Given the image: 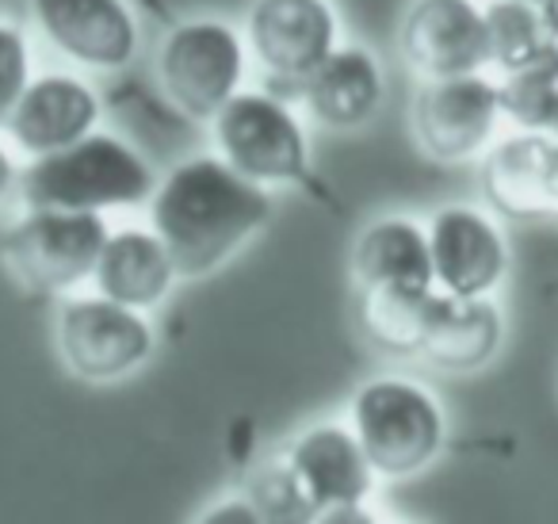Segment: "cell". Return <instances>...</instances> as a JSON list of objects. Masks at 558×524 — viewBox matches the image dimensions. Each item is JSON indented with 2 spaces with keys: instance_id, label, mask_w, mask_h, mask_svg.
<instances>
[{
  "instance_id": "6da1fadb",
  "label": "cell",
  "mask_w": 558,
  "mask_h": 524,
  "mask_svg": "<svg viewBox=\"0 0 558 524\" xmlns=\"http://www.w3.org/2000/svg\"><path fill=\"white\" fill-rule=\"evenodd\" d=\"M268 218V188L238 177L218 154L172 165L149 195V230L187 279L222 269Z\"/></svg>"
},
{
  "instance_id": "7a4b0ae2",
  "label": "cell",
  "mask_w": 558,
  "mask_h": 524,
  "mask_svg": "<svg viewBox=\"0 0 558 524\" xmlns=\"http://www.w3.org/2000/svg\"><path fill=\"white\" fill-rule=\"evenodd\" d=\"M157 192V172L138 150L119 134L93 131L70 150L35 157L20 172V195L27 207L88 211L138 207Z\"/></svg>"
},
{
  "instance_id": "3957f363",
  "label": "cell",
  "mask_w": 558,
  "mask_h": 524,
  "mask_svg": "<svg viewBox=\"0 0 558 524\" xmlns=\"http://www.w3.org/2000/svg\"><path fill=\"white\" fill-rule=\"evenodd\" d=\"M349 429L383 478H410L425 471L448 440L440 398L405 376L367 379L349 402Z\"/></svg>"
},
{
  "instance_id": "277c9868",
  "label": "cell",
  "mask_w": 558,
  "mask_h": 524,
  "mask_svg": "<svg viewBox=\"0 0 558 524\" xmlns=\"http://www.w3.org/2000/svg\"><path fill=\"white\" fill-rule=\"evenodd\" d=\"M210 139L218 157L238 177L260 188L303 184L311 172V142H306L303 119L291 111L288 100L271 93L241 88L210 119Z\"/></svg>"
},
{
  "instance_id": "5b68a950",
  "label": "cell",
  "mask_w": 558,
  "mask_h": 524,
  "mask_svg": "<svg viewBox=\"0 0 558 524\" xmlns=\"http://www.w3.org/2000/svg\"><path fill=\"white\" fill-rule=\"evenodd\" d=\"M108 238L111 226L104 223V215L27 207L4 234L0 257L24 287L62 295L93 279Z\"/></svg>"
},
{
  "instance_id": "8992f818",
  "label": "cell",
  "mask_w": 558,
  "mask_h": 524,
  "mask_svg": "<svg viewBox=\"0 0 558 524\" xmlns=\"http://www.w3.org/2000/svg\"><path fill=\"white\" fill-rule=\"evenodd\" d=\"M165 96L192 119H215L245 81V35L215 16L177 24L157 50Z\"/></svg>"
},
{
  "instance_id": "52a82bcc",
  "label": "cell",
  "mask_w": 558,
  "mask_h": 524,
  "mask_svg": "<svg viewBox=\"0 0 558 524\" xmlns=\"http://www.w3.org/2000/svg\"><path fill=\"white\" fill-rule=\"evenodd\" d=\"M54 341L65 368L85 383H116L134 376L157 348L149 318L104 295L65 299L58 310Z\"/></svg>"
},
{
  "instance_id": "ba28073f",
  "label": "cell",
  "mask_w": 558,
  "mask_h": 524,
  "mask_svg": "<svg viewBox=\"0 0 558 524\" xmlns=\"http://www.w3.org/2000/svg\"><path fill=\"white\" fill-rule=\"evenodd\" d=\"M433 284L451 299H489L509 276V241L494 215L471 203H448L425 226Z\"/></svg>"
},
{
  "instance_id": "9c48e42d",
  "label": "cell",
  "mask_w": 558,
  "mask_h": 524,
  "mask_svg": "<svg viewBox=\"0 0 558 524\" xmlns=\"http://www.w3.org/2000/svg\"><path fill=\"white\" fill-rule=\"evenodd\" d=\"M501 123V96L497 81L471 78L425 81L413 100V134L421 150L436 162H471L494 146V131Z\"/></svg>"
},
{
  "instance_id": "30bf717a",
  "label": "cell",
  "mask_w": 558,
  "mask_h": 524,
  "mask_svg": "<svg viewBox=\"0 0 558 524\" xmlns=\"http://www.w3.org/2000/svg\"><path fill=\"white\" fill-rule=\"evenodd\" d=\"M398 47L425 81L471 78L489 66L486 12L478 0H413Z\"/></svg>"
},
{
  "instance_id": "8fae6325",
  "label": "cell",
  "mask_w": 558,
  "mask_h": 524,
  "mask_svg": "<svg viewBox=\"0 0 558 524\" xmlns=\"http://www.w3.org/2000/svg\"><path fill=\"white\" fill-rule=\"evenodd\" d=\"M248 50L271 78L303 85L337 50L333 0H253Z\"/></svg>"
},
{
  "instance_id": "7c38bea8",
  "label": "cell",
  "mask_w": 558,
  "mask_h": 524,
  "mask_svg": "<svg viewBox=\"0 0 558 524\" xmlns=\"http://www.w3.org/2000/svg\"><path fill=\"white\" fill-rule=\"evenodd\" d=\"M32 12L50 47L85 70L116 73L138 55V16L126 0H32Z\"/></svg>"
},
{
  "instance_id": "4fadbf2b",
  "label": "cell",
  "mask_w": 558,
  "mask_h": 524,
  "mask_svg": "<svg viewBox=\"0 0 558 524\" xmlns=\"http://www.w3.org/2000/svg\"><path fill=\"white\" fill-rule=\"evenodd\" d=\"M478 184L486 203L517 223H558V142L517 131L482 154Z\"/></svg>"
},
{
  "instance_id": "5bb4252c",
  "label": "cell",
  "mask_w": 558,
  "mask_h": 524,
  "mask_svg": "<svg viewBox=\"0 0 558 524\" xmlns=\"http://www.w3.org/2000/svg\"><path fill=\"white\" fill-rule=\"evenodd\" d=\"M283 467L291 471L314 513L337 505H367L375 478H379L356 432L341 421H318L299 432L283 452Z\"/></svg>"
},
{
  "instance_id": "9a60e30c",
  "label": "cell",
  "mask_w": 558,
  "mask_h": 524,
  "mask_svg": "<svg viewBox=\"0 0 558 524\" xmlns=\"http://www.w3.org/2000/svg\"><path fill=\"white\" fill-rule=\"evenodd\" d=\"M96 123H100V96L88 81H81L77 73H43L24 88L4 131L12 146L35 162L88 139Z\"/></svg>"
},
{
  "instance_id": "2e32d148",
  "label": "cell",
  "mask_w": 558,
  "mask_h": 524,
  "mask_svg": "<svg viewBox=\"0 0 558 524\" xmlns=\"http://www.w3.org/2000/svg\"><path fill=\"white\" fill-rule=\"evenodd\" d=\"M387 96L379 58L367 47H337L311 78L303 81V100L311 116L329 131H356L372 123Z\"/></svg>"
},
{
  "instance_id": "e0dca14e",
  "label": "cell",
  "mask_w": 558,
  "mask_h": 524,
  "mask_svg": "<svg viewBox=\"0 0 558 524\" xmlns=\"http://www.w3.org/2000/svg\"><path fill=\"white\" fill-rule=\"evenodd\" d=\"M352 276L360 291H436L425 226L405 215L375 218L352 249Z\"/></svg>"
},
{
  "instance_id": "ac0fdd59",
  "label": "cell",
  "mask_w": 558,
  "mask_h": 524,
  "mask_svg": "<svg viewBox=\"0 0 558 524\" xmlns=\"http://www.w3.org/2000/svg\"><path fill=\"white\" fill-rule=\"evenodd\" d=\"M177 264H172L165 241L146 226H123L111 230L100 261H96L93 284L96 295L131 310H149L165 302V295L177 284Z\"/></svg>"
},
{
  "instance_id": "d6986e66",
  "label": "cell",
  "mask_w": 558,
  "mask_h": 524,
  "mask_svg": "<svg viewBox=\"0 0 558 524\" xmlns=\"http://www.w3.org/2000/svg\"><path fill=\"white\" fill-rule=\"evenodd\" d=\"M505 341V318L494 299H451L436 291L433 325H428L421 360L440 371H466L486 368Z\"/></svg>"
},
{
  "instance_id": "ffe728a7",
  "label": "cell",
  "mask_w": 558,
  "mask_h": 524,
  "mask_svg": "<svg viewBox=\"0 0 558 524\" xmlns=\"http://www.w3.org/2000/svg\"><path fill=\"white\" fill-rule=\"evenodd\" d=\"M433 310L436 291H360L364 337L390 356H421Z\"/></svg>"
},
{
  "instance_id": "44dd1931",
  "label": "cell",
  "mask_w": 558,
  "mask_h": 524,
  "mask_svg": "<svg viewBox=\"0 0 558 524\" xmlns=\"http://www.w3.org/2000/svg\"><path fill=\"white\" fill-rule=\"evenodd\" d=\"M486 39H489V66L497 73H517L524 66L539 62L550 47L555 35L543 24V12L524 0H489L486 9Z\"/></svg>"
},
{
  "instance_id": "7402d4cb",
  "label": "cell",
  "mask_w": 558,
  "mask_h": 524,
  "mask_svg": "<svg viewBox=\"0 0 558 524\" xmlns=\"http://www.w3.org/2000/svg\"><path fill=\"white\" fill-rule=\"evenodd\" d=\"M497 96H501V116L512 119L517 131L547 134L550 119L558 111V43L539 62L524 66L517 73H505L497 81Z\"/></svg>"
},
{
  "instance_id": "603a6c76",
  "label": "cell",
  "mask_w": 558,
  "mask_h": 524,
  "mask_svg": "<svg viewBox=\"0 0 558 524\" xmlns=\"http://www.w3.org/2000/svg\"><path fill=\"white\" fill-rule=\"evenodd\" d=\"M32 85V47L16 24L0 20V131L9 123L12 108Z\"/></svg>"
},
{
  "instance_id": "cb8c5ba5",
  "label": "cell",
  "mask_w": 558,
  "mask_h": 524,
  "mask_svg": "<svg viewBox=\"0 0 558 524\" xmlns=\"http://www.w3.org/2000/svg\"><path fill=\"white\" fill-rule=\"evenodd\" d=\"M195 524H264V516L248 501V493H230V498H218L215 505L203 509Z\"/></svg>"
},
{
  "instance_id": "d4e9b609",
  "label": "cell",
  "mask_w": 558,
  "mask_h": 524,
  "mask_svg": "<svg viewBox=\"0 0 558 524\" xmlns=\"http://www.w3.org/2000/svg\"><path fill=\"white\" fill-rule=\"evenodd\" d=\"M314 524H379V516L367 505H337V509L314 513Z\"/></svg>"
},
{
  "instance_id": "484cf974",
  "label": "cell",
  "mask_w": 558,
  "mask_h": 524,
  "mask_svg": "<svg viewBox=\"0 0 558 524\" xmlns=\"http://www.w3.org/2000/svg\"><path fill=\"white\" fill-rule=\"evenodd\" d=\"M16 184H20V169H16V162H12L9 150L0 146V203H4V195H9Z\"/></svg>"
},
{
  "instance_id": "4316f807",
  "label": "cell",
  "mask_w": 558,
  "mask_h": 524,
  "mask_svg": "<svg viewBox=\"0 0 558 524\" xmlns=\"http://www.w3.org/2000/svg\"><path fill=\"white\" fill-rule=\"evenodd\" d=\"M543 24H547V32L558 39V0H543Z\"/></svg>"
},
{
  "instance_id": "83f0119b",
  "label": "cell",
  "mask_w": 558,
  "mask_h": 524,
  "mask_svg": "<svg viewBox=\"0 0 558 524\" xmlns=\"http://www.w3.org/2000/svg\"><path fill=\"white\" fill-rule=\"evenodd\" d=\"M547 139L558 142V111H555V119H550V127H547Z\"/></svg>"
},
{
  "instance_id": "f1b7e54d",
  "label": "cell",
  "mask_w": 558,
  "mask_h": 524,
  "mask_svg": "<svg viewBox=\"0 0 558 524\" xmlns=\"http://www.w3.org/2000/svg\"><path fill=\"white\" fill-rule=\"evenodd\" d=\"M524 4H535V9H543V0H524Z\"/></svg>"
},
{
  "instance_id": "f546056e",
  "label": "cell",
  "mask_w": 558,
  "mask_h": 524,
  "mask_svg": "<svg viewBox=\"0 0 558 524\" xmlns=\"http://www.w3.org/2000/svg\"><path fill=\"white\" fill-rule=\"evenodd\" d=\"M379 524H383V521H379Z\"/></svg>"
}]
</instances>
